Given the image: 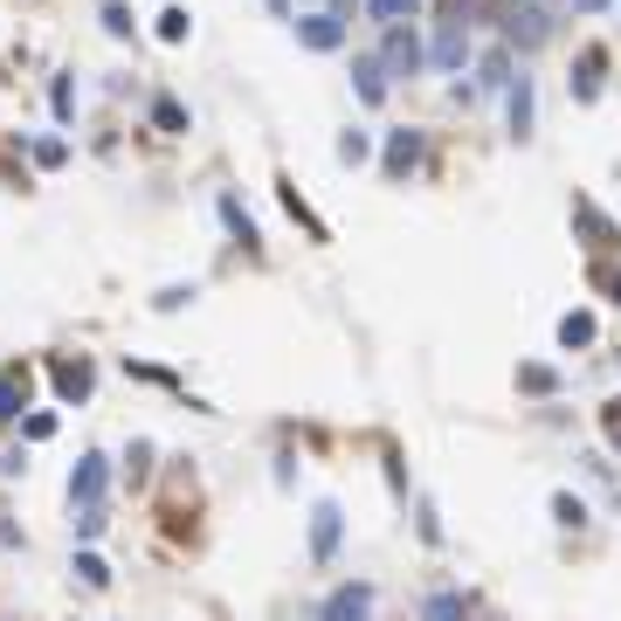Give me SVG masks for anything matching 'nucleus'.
Returning <instances> with one entry per match:
<instances>
[{
    "instance_id": "17",
    "label": "nucleus",
    "mask_w": 621,
    "mask_h": 621,
    "mask_svg": "<svg viewBox=\"0 0 621 621\" xmlns=\"http://www.w3.org/2000/svg\"><path fill=\"white\" fill-rule=\"evenodd\" d=\"M56 394H63V401H84V394H90V367H84V359H76V367L63 359V367H56Z\"/></svg>"
},
{
    "instance_id": "36",
    "label": "nucleus",
    "mask_w": 621,
    "mask_h": 621,
    "mask_svg": "<svg viewBox=\"0 0 621 621\" xmlns=\"http://www.w3.org/2000/svg\"><path fill=\"white\" fill-rule=\"evenodd\" d=\"M276 8H283V0H276Z\"/></svg>"
},
{
    "instance_id": "19",
    "label": "nucleus",
    "mask_w": 621,
    "mask_h": 621,
    "mask_svg": "<svg viewBox=\"0 0 621 621\" xmlns=\"http://www.w3.org/2000/svg\"><path fill=\"white\" fill-rule=\"evenodd\" d=\"M69 574L84 580V587H111V566H103L97 553H76V566H69Z\"/></svg>"
},
{
    "instance_id": "16",
    "label": "nucleus",
    "mask_w": 621,
    "mask_h": 621,
    "mask_svg": "<svg viewBox=\"0 0 621 621\" xmlns=\"http://www.w3.org/2000/svg\"><path fill=\"white\" fill-rule=\"evenodd\" d=\"M559 346L574 352V346H593V310H566L559 318Z\"/></svg>"
},
{
    "instance_id": "34",
    "label": "nucleus",
    "mask_w": 621,
    "mask_h": 621,
    "mask_svg": "<svg viewBox=\"0 0 621 621\" xmlns=\"http://www.w3.org/2000/svg\"><path fill=\"white\" fill-rule=\"evenodd\" d=\"M608 291H614V304H621V276H614V283H608Z\"/></svg>"
},
{
    "instance_id": "12",
    "label": "nucleus",
    "mask_w": 621,
    "mask_h": 621,
    "mask_svg": "<svg viewBox=\"0 0 621 621\" xmlns=\"http://www.w3.org/2000/svg\"><path fill=\"white\" fill-rule=\"evenodd\" d=\"M574 221H580V228H587V236L601 242V249H614V242H621V228H614V221H608L593 200H574Z\"/></svg>"
},
{
    "instance_id": "25",
    "label": "nucleus",
    "mask_w": 621,
    "mask_h": 621,
    "mask_svg": "<svg viewBox=\"0 0 621 621\" xmlns=\"http://www.w3.org/2000/svg\"><path fill=\"white\" fill-rule=\"evenodd\" d=\"M518 386H532V394H553L559 373H553V367H518Z\"/></svg>"
},
{
    "instance_id": "1",
    "label": "nucleus",
    "mask_w": 621,
    "mask_h": 621,
    "mask_svg": "<svg viewBox=\"0 0 621 621\" xmlns=\"http://www.w3.org/2000/svg\"><path fill=\"white\" fill-rule=\"evenodd\" d=\"M422 63H428L422 35H414L407 21H386V42H380V69H386V84H394V76H414Z\"/></svg>"
},
{
    "instance_id": "29",
    "label": "nucleus",
    "mask_w": 621,
    "mask_h": 621,
    "mask_svg": "<svg viewBox=\"0 0 621 621\" xmlns=\"http://www.w3.org/2000/svg\"><path fill=\"white\" fill-rule=\"evenodd\" d=\"M48 103H56V118L76 111V90H69V76H56V90H48Z\"/></svg>"
},
{
    "instance_id": "15",
    "label": "nucleus",
    "mask_w": 621,
    "mask_h": 621,
    "mask_svg": "<svg viewBox=\"0 0 621 621\" xmlns=\"http://www.w3.org/2000/svg\"><path fill=\"white\" fill-rule=\"evenodd\" d=\"M215 207H221V221H228V236H236V242H249V249H255V242H263V236H255V221L242 215V200H236V194H221Z\"/></svg>"
},
{
    "instance_id": "3",
    "label": "nucleus",
    "mask_w": 621,
    "mask_h": 621,
    "mask_svg": "<svg viewBox=\"0 0 621 621\" xmlns=\"http://www.w3.org/2000/svg\"><path fill=\"white\" fill-rule=\"evenodd\" d=\"M297 42H304V48H318V56H331V48H346V21L331 14V8L297 14Z\"/></svg>"
},
{
    "instance_id": "24",
    "label": "nucleus",
    "mask_w": 621,
    "mask_h": 621,
    "mask_svg": "<svg viewBox=\"0 0 621 621\" xmlns=\"http://www.w3.org/2000/svg\"><path fill=\"white\" fill-rule=\"evenodd\" d=\"M187 29H194L187 8H166V14H160V42H187Z\"/></svg>"
},
{
    "instance_id": "20",
    "label": "nucleus",
    "mask_w": 621,
    "mask_h": 621,
    "mask_svg": "<svg viewBox=\"0 0 621 621\" xmlns=\"http://www.w3.org/2000/svg\"><path fill=\"white\" fill-rule=\"evenodd\" d=\"M111 518H103V498H90V504H76V538H97Z\"/></svg>"
},
{
    "instance_id": "8",
    "label": "nucleus",
    "mask_w": 621,
    "mask_h": 621,
    "mask_svg": "<svg viewBox=\"0 0 621 621\" xmlns=\"http://www.w3.org/2000/svg\"><path fill=\"white\" fill-rule=\"evenodd\" d=\"M504 118H511V139H532V76L504 84Z\"/></svg>"
},
{
    "instance_id": "9",
    "label": "nucleus",
    "mask_w": 621,
    "mask_h": 621,
    "mask_svg": "<svg viewBox=\"0 0 621 621\" xmlns=\"http://www.w3.org/2000/svg\"><path fill=\"white\" fill-rule=\"evenodd\" d=\"M103 477H111V470H103V456H84V462L69 470V504H90V498H103Z\"/></svg>"
},
{
    "instance_id": "32",
    "label": "nucleus",
    "mask_w": 621,
    "mask_h": 621,
    "mask_svg": "<svg viewBox=\"0 0 621 621\" xmlns=\"http://www.w3.org/2000/svg\"><path fill=\"white\" fill-rule=\"evenodd\" d=\"M608 435H614V449H621V407H608Z\"/></svg>"
},
{
    "instance_id": "14",
    "label": "nucleus",
    "mask_w": 621,
    "mask_h": 621,
    "mask_svg": "<svg viewBox=\"0 0 621 621\" xmlns=\"http://www.w3.org/2000/svg\"><path fill=\"white\" fill-rule=\"evenodd\" d=\"M504 84H511V48H490L477 63V90H504Z\"/></svg>"
},
{
    "instance_id": "18",
    "label": "nucleus",
    "mask_w": 621,
    "mask_h": 621,
    "mask_svg": "<svg viewBox=\"0 0 621 621\" xmlns=\"http://www.w3.org/2000/svg\"><path fill=\"white\" fill-rule=\"evenodd\" d=\"M470 614V601H462V593H435V601L422 608V621H462Z\"/></svg>"
},
{
    "instance_id": "10",
    "label": "nucleus",
    "mask_w": 621,
    "mask_h": 621,
    "mask_svg": "<svg viewBox=\"0 0 621 621\" xmlns=\"http://www.w3.org/2000/svg\"><path fill=\"white\" fill-rule=\"evenodd\" d=\"M352 90H359V103H386V69H380V56H352Z\"/></svg>"
},
{
    "instance_id": "35",
    "label": "nucleus",
    "mask_w": 621,
    "mask_h": 621,
    "mask_svg": "<svg viewBox=\"0 0 621 621\" xmlns=\"http://www.w3.org/2000/svg\"><path fill=\"white\" fill-rule=\"evenodd\" d=\"M532 8H553V0H532Z\"/></svg>"
},
{
    "instance_id": "27",
    "label": "nucleus",
    "mask_w": 621,
    "mask_h": 621,
    "mask_svg": "<svg viewBox=\"0 0 621 621\" xmlns=\"http://www.w3.org/2000/svg\"><path fill=\"white\" fill-rule=\"evenodd\" d=\"M103 35H118V42H124V35H132V14H124V8H118V0H103Z\"/></svg>"
},
{
    "instance_id": "7",
    "label": "nucleus",
    "mask_w": 621,
    "mask_h": 621,
    "mask_svg": "<svg viewBox=\"0 0 621 621\" xmlns=\"http://www.w3.org/2000/svg\"><path fill=\"white\" fill-rule=\"evenodd\" d=\"M339 532H346L339 504H318V511H310V559H331V553H339Z\"/></svg>"
},
{
    "instance_id": "4",
    "label": "nucleus",
    "mask_w": 621,
    "mask_h": 621,
    "mask_svg": "<svg viewBox=\"0 0 621 621\" xmlns=\"http://www.w3.org/2000/svg\"><path fill=\"white\" fill-rule=\"evenodd\" d=\"M546 35H553V14L546 8H532V0H525V8H511V21H504V42L511 48H538Z\"/></svg>"
},
{
    "instance_id": "26",
    "label": "nucleus",
    "mask_w": 621,
    "mask_h": 621,
    "mask_svg": "<svg viewBox=\"0 0 621 621\" xmlns=\"http://www.w3.org/2000/svg\"><path fill=\"white\" fill-rule=\"evenodd\" d=\"M367 152H373V139H367V132H339V160H346V166H359Z\"/></svg>"
},
{
    "instance_id": "11",
    "label": "nucleus",
    "mask_w": 621,
    "mask_h": 621,
    "mask_svg": "<svg viewBox=\"0 0 621 621\" xmlns=\"http://www.w3.org/2000/svg\"><path fill=\"white\" fill-rule=\"evenodd\" d=\"M601 69H608V48H587V56H580V76H574V97H580V103L601 97Z\"/></svg>"
},
{
    "instance_id": "33",
    "label": "nucleus",
    "mask_w": 621,
    "mask_h": 621,
    "mask_svg": "<svg viewBox=\"0 0 621 621\" xmlns=\"http://www.w3.org/2000/svg\"><path fill=\"white\" fill-rule=\"evenodd\" d=\"M352 8H359V0H331V14H339V21H346V14H352Z\"/></svg>"
},
{
    "instance_id": "6",
    "label": "nucleus",
    "mask_w": 621,
    "mask_h": 621,
    "mask_svg": "<svg viewBox=\"0 0 621 621\" xmlns=\"http://www.w3.org/2000/svg\"><path fill=\"white\" fill-rule=\"evenodd\" d=\"M318 621H373V587H367V580L339 587V593L325 601V614H318Z\"/></svg>"
},
{
    "instance_id": "5",
    "label": "nucleus",
    "mask_w": 621,
    "mask_h": 621,
    "mask_svg": "<svg viewBox=\"0 0 621 621\" xmlns=\"http://www.w3.org/2000/svg\"><path fill=\"white\" fill-rule=\"evenodd\" d=\"M414 166H422V132H386V145H380V173H386V179H407Z\"/></svg>"
},
{
    "instance_id": "21",
    "label": "nucleus",
    "mask_w": 621,
    "mask_h": 621,
    "mask_svg": "<svg viewBox=\"0 0 621 621\" xmlns=\"http://www.w3.org/2000/svg\"><path fill=\"white\" fill-rule=\"evenodd\" d=\"M152 124H160V132H187V111H179L173 97H152Z\"/></svg>"
},
{
    "instance_id": "31",
    "label": "nucleus",
    "mask_w": 621,
    "mask_h": 621,
    "mask_svg": "<svg viewBox=\"0 0 621 621\" xmlns=\"http://www.w3.org/2000/svg\"><path fill=\"white\" fill-rule=\"evenodd\" d=\"M187 297H194V283H173V291H160V310H179Z\"/></svg>"
},
{
    "instance_id": "2",
    "label": "nucleus",
    "mask_w": 621,
    "mask_h": 621,
    "mask_svg": "<svg viewBox=\"0 0 621 621\" xmlns=\"http://www.w3.org/2000/svg\"><path fill=\"white\" fill-rule=\"evenodd\" d=\"M428 63L443 69V76H462V69H470V29H462V21H435Z\"/></svg>"
},
{
    "instance_id": "22",
    "label": "nucleus",
    "mask_w": 621,
    "mask_h": 621,
    "mask_svg": "<svg viewBox=\"0 0 621 621\" xmlns=\"http://www.w3.org/2000/svg\"><path fill=\"white\" fill-rule=\"evenodd\" d=\"M373 8V21L386 29V21H414V8H422V0H367Z\"/></svg>"
},
{
    "instance_id": "30",
    "label": "nucleus",
    "mask_w": 621,
    "mask_h": 621,
    "mask_svg": "<svg viewBox=\"0 0 621 621\" xmlns=\"http://www.w3.org/2000/svg\"><path fill=\"white\" fill-rule=\"evenodd\" d=\"M21 428H29V443H48V435H56V414H29Z\"/></svg>"
},
{
    "instance_id": "13",
    "label": "nucleus",
    "mask_w": 621,
    "mask_h": 621,
    "mask_svg": "<svg viewBox=\"0 0 621 621\" xmlns=\"http://www.w3.org/2000/svg\"><path fill=\"white\" fill-rule=\"evenodd\" d=\"M21 407H29V373L8 367V373H0V422H14Z\"/></svg>"
},
{
    "instance_id": "28",
    "label": "nucleus",
    "mask_w": 621,
    "mask_h": 621,
    "mask_svg": "<svg viewBox=\"0 0 621 621\" xmlns=\"http://www.w3.org/2000/svg\"><path fill=\"white\" fill-rule=\"evenodd\" d=\"M63 160H69L63 139H42V145H35V166H63Z\"/></svg>"
},
{
    "instance_id": "23",
    "label": "nucleus",
    "mask_w": 621,
    "mask_h": 621,
    "mask_svg": "<svg viewBox=\"0 0 621 621\" xmlns=\"http://www.w3.org/2000/svg\"><path fill=\"white\" fill-rule=\"evenodd\" d=\"M553 518H559L566 532H574V525H587V504L574 498V490H559V498H553Z\"/></svg>"
}]
</instances>
